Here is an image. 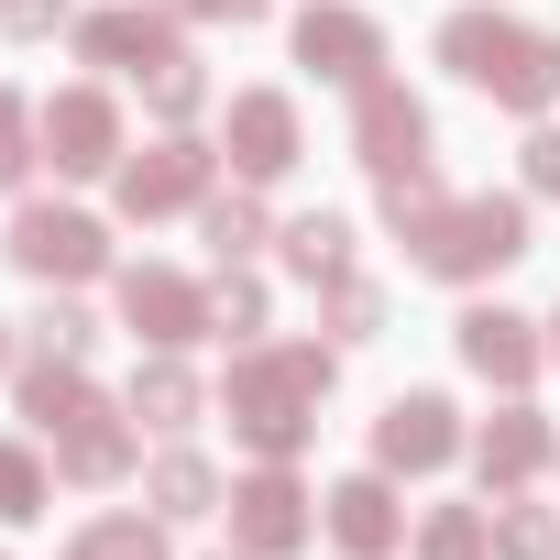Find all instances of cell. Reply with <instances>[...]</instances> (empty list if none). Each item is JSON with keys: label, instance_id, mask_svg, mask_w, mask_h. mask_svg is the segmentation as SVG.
I'll return each instance as SVG.
<instances>
[{"label": "cell", "instance_id": "1", "mask_svg": "<svg viewBox=\"0 0 560 560\" xmlns=\"http://www.w3.org/2000/svg\"><path fill=\"white\" fill-rule=\"evenodd\" d=\"M374 209L396 220L407 264L440 275V287H483V275H505V264L527 253V198H494V187H483V198H451L440 165H429V176H385Z\"/></svg>", "mask_w": 560, "mask_h": 560}, {"label": "cell", "instance_id": "2", "mask_svg": "<svg viewBox=\"0 0 560 560\" xmlns=\"http://www.w3.org/2000/svg\"><path fill=\"white\" fill-rule=\"evenodd\" d=\"M330 374H341V341H253V352H231V374H220L231 440L253 462H298L319 407H330Z\"/></svg>", "mask_w": 560, "mask_h": 560}, {"label": "cell", "instance_id": "3", "mask_svg": "<svg viewBox=\"0 0 560 560\" xmlns=\"http://www.w3.org/2000/svg\"><path fill=\"white\" fill-rule=\"evenodd\" d=\"M440 67L462 89H483L494 110H516V121H549V100H560V34L494 12V0H472V12L440 23Z\"/></svg>", "mask_w": 560, "mask_h": 560}, {"label": "cell", "instance_id": "4", "mask_svg": "<svg viewBox=\"0 0 560 560\" xmlns=\"http://www.w3.org/2000/svg\"><path fill=\"white\" fill-rule=\"evenodd\" d=\"M220 516H231V549H242V560H298V549L319 538V505H308V483H298L287 462H253V472L220 494Z\"/></svg>", "mask_w": 560, "mask_h": 560}, {"label": "cell", "instance_id": "5", "mask_svg": "<svg viewBox=\"0 0 560 560\" xmlns=\"http://www.w3.org/2000/svg\"><path fill=\"white\" fill-rule=\"evenodd\" d=\"M12 253L34 287H89V275H110V231L89 220V209H56V198H34V209H12Z\"/></svg>", "mask_w": 560, "mask_h": 560}, {"label": "cell", "instance_id": "6", "mask_svg": "<svg viewBox=\"0 0 560 560\" xmlns=\"http://www.w3.org/2000/svg\"><path fill=\"white\" fill-rule=\"evenodd\" d=\"M209 176H220V154H209L198 132H165V143H143V154H121V165H110L121 220H176V209H198V198H209Z\"/></svg>", "mask_w": 560, "mask_h": 560}, {"label": "cell", "instance_id": "7", "mask_svg": "<svg viewBox=\"0 0 560 560\" xmlns=\"http://www.w3.org/2000/svg\"><path fill=\"white\" fill-rule=\"evenodd\" d=\"M67 45H78V67H110V78H154L165 56H187L165 0H110V12H78Z\"/></svg>", "mask_w": 560, "mask_h": 560}, {"label": "cell", "instance_id": "8", "mask_svg": "<svg viewBox=\"0 0 560 560\" xmlns=\"http://www.w3.org/2000/svg\"><path fill=\"white\" fill-rule=\"evenodd\" d=\"M352 165L385 187V176H429V110L396 89V78H374V89H352Z\"/></svg>", "mask_w": 560, "mask_h": 560}, {"label": "cell", "instance_id": "9", "mask_svg": "<svg viewBox=\"0 0 560 560\" xmlns=\"http://www.w3.org/2000/svg\"><path fill=\"white\" fill-rule=\"evenodd\" d=\"M472 440H462V407L440 396V385H407V396H385V418H374V472H440V462H462Z\"/></svg>", "mask_w": 560, "mask_h": 560}, {"label": "cell", "instance_id": "10", "mask_svg": "<svg viewBox=\"0 0 560 560\" xmlns=\"http://www.w3.org/2000/svg\"><path fill=\"white\" fill-rule=\"evenodd\" d=\"M121 330L143 352H187V341H209V287L176 264H132L121 275Z\"/></svg>", "mask_w": 560, "mask_h": 560}, {"label": "cell", "instance_id": "11", "mask_svg": "<svg viewBox=\"0 0 560 560\" xmlns=\"http://www.w3.org/2000/svg\"><path fill=\"white\" fill-rule=\"evenodd\" d=\"M298 67L330 78V89H374L385 78V23L352 12V0H308L298 12Z\"/></svg>", "mask_w": 560, "mask_h": 560}, {"label": "cell", "instance_id": "12", "mask_svg": "<svg viewBox=\"0 0 560 560\" xmlns=\"http://www.w3.org/2000/svg\"><path fill=\"white\" fill-rule=\"evenodd\" d=\"M34 132H45V165H56V176H110V165H121V110H110V89H56V100H34Z\"/></svg>", "mask_w": 560, "mask_h": 560}, {"label": "cell", "instance_id": "13", "mask_svg": "<svg viewBox=\"0 0 560 560\" xmlns=\"http://www.w3.org/2000/svg\"><path fill=\"white\" fill-rule=\"evenodd\" d=\"M319 527H330L341 560H396V549H407V494H396V472H341V483L319 494Z\"/></svg>", "mask_w": 560, "mask_h": 560}, {"label": "cell", "instance_id": "14", "mask_svg": "<svg viewBox=\"0 0 560 560\" xmlns=\"http://www.w3.org/2000/svg\"><path fill=\"white\" fill-rule=\"evenodd\" d=\"M220 154H231V176L242 187H275L308 143H298V100L287 89H242L231 110H220Z\"/></svg>", "mask_w": 560, "mask_h": 560}, {"label": "cell", "instance_id": "15", "mask_svg": "<svg viewBox=\"0 0 560 560\" xmlns=\"http://www.w3.org/2000/svg\"><path fill=\"white\" fill-rule=\"evenodd\" d=\"M549 462H560V440H549V418H538L527 396H505V407L472 429V472H483V494H527Z\"/></svg>", "mask_w": 560, "mask_h": 560}, {"label": "cell", "instance_id": "16", "mask_svg": "<svg viewBox=\"0 0 560 560\" xmlns=\"http://www.w3.org/2000/svg\"><path fill=\"white\" fill-rule=\"evenodd\" d=\"M451 341H462V363H472L483 385H505V396H527V374L549 363L538 319H516V308H462V319H451Z\"/></svg>", "mask_w": 560, "mask_h": 560}, {"label": "cell", "instance_id": "17", "mask_svg": "<svg viewBox=\"0 0 560 560\" xmlns=\"http://www.w3.org/2000/svg\"><path fill=\"white\" fill-rule=\"evenodd\" d=\"M12 396H23V418H34V440H78L89 418H110V396L89 385V363H56V352H34V363L12 374Z\"/></svg>", "mask_w": 560, "mask_h": 560}, {"label": "cell", "instance_id": "18", "mask_svg": "<svg viewBox=\"0 0 560 560\" xmlns=\"http://www.w3.org/2000/svg\"><path fill=\"white\" fill-rule=\"evenodd\" d=\"M220 494H231V483H220V472H209V451H187V440H176V451H154V472H143V505H154L165 527L220 516Z\"/></svg>", "mask_w": 560, "mask_h": 560}, {"label": "cell", "instance_id": "19", "mask_svg": "<svg viewBox=\"0 0 560 560\" xmlns=\"http://www.w3.org/2000/svg\"><path fill=\"white\" fill-rule=\"evenodd\" d=\"M198 407H209V385H198L176 352H143V363H132V418H143V429L176 440V429H198Z\"/></svg>", "mask_w": 560, "mask_h": 560}, {"label": "cell", "instance_id": "20", "mask_svg": "<svg viewBox=\"0 0 560 560\" xmlns=\"http://www.w3.org/2000/svg\"><path fill=\"white\" fill-rule=\"evenodd\" d=\"M275 242H287V275H298V287H341V275H352V220H341V209H298Z\"/></svg>", "mask_w": 560, "mask_h": 560}, {"label": "cell", "instance_id": "21", "mask_svg": "<svg viewBox=\"0 0 560 560\" xmlns=\"http://www.w3.org/2000/svg\"><path fill=\"white\" fill-rule=\"evenodd\" d=\"M198 242H209V264H253V253L275 242V220H264L253 187H209V198H198Z\"/></svg>", "mask_w": 560, "mask_h": 560}, {"label": "cell", "instance_id": "22", "mask_svg": "<svg viewBox=\"0 0 560 560\" xmlns=\"http://www.w3.org/2000/svg\"><path fill=\"white\" fill-rule=\"evenodd\" d=\"M56 483H78V494L132 483V429H121V418H89L78 440H56Z\"/></svg>", "mask_w": 560, "mask_h": 560}, {"label": "cell", "instance_id": "23", "mask_svg": "<svg viewBox=\"0 0 560 560\" xmlns=\"http://www.w3.org/2000/svg\"><path fill=\"white\" fill-rule=\"evenodd\" d=\"M34 516H56V462L34 440H0V527H34Z\"/></svg>", "mask_w": 560, "mask_h": 560}, {"label": "cell", "instance_id": "24", "mask_svg": "<svg viewBox=\"0 0 560 560\" xmlns=\"http://www.w3.org/2000/svg\"><path fill=\"white\" fill-rule=\"evenodd\" d=\"M67 560H165V516H154V505H132V516H89V527L67 538Z\"/></svg>", "mask_w": 560, "mask_h": 560}, {"label": "cell", "instance_id": "25", "mask_svg": "<svg viewBox=\"0 0 560 560\" xmlns=\"http://www.w3.org/2000/svg\"><path fill=\"white\" fill-rule=\"evenodd\" d=\"M319 330L352 352V341H385V287L374 275H341V287H319Z\"/></svg>", "mask_w": 560, "mask_h": 560}, {"label": "cell", "instance_id": "26", "mask_svg": "<svg viewBox=\"0 0 560 560\" xmlns=\"http://www.w3.org/2000/svg\"><path fill=\"white\" fill-rule=\"evenodd\" d=\"M418 560H494V516L483 505H429L418 516Z\"/></svg>", "mask_w": 560, "mask_h": 560}, {"label": "cell", "instance_id": "27", "mask_svg": "<svg viewBox=\"0 0 560 560\" xmlns=\"http://www.w3.org/2000/svg\"><path fill=\"white\" fill-rule=\"evenodd\" d=\"M209 341H231V352L264 341V287H253L242 264H220V287H209Z\"/></svg>", "mask_w": 560, "mask_h": 560}, {"label": "cell", "instance_id": "28", "mask_svg": "<svg viewBox=\"0 0 560 560\" xmlns=\"http://www.w3.org/2000/svg\"><path fill=\"white\" fill-rule=\"evenodd\" d=\"M143 110H154L165 132H187V121L209 110V67H198V56H165V67L143 78Z\"/></svg>", "mask_w": 560, "mask_h": 560}, {"label": "cell", "instance_id": "29", "mask_svg": "<svg viewBox=\"0 0 560 560\" xmlns=\"http://www.w3.org/2000/svg\"><path fill=\"white\" fill-rule=\"evenodd\" d=\"M23 341H34V352H56V363H89V341H100V319H89V308H78L67 287H45V308L23 319Z\"/></svg>", "mask_w": 560, "mask_h": 560}, {"label": "cell", "instance_id": "30", "mask_svg": "<svg viewBox=\"0 0 560 560\" xmlns=\"http://www.w3.org/2000/svg\"><path fill=\"white\" fill-rule=\"evenodd\" d=\"M494 560H560V516L527 494H494Z\"/></svg>", "mask_w": 560, "mask_h": 560}, {"label": "cell", "instance_id": "31", "mask_svg": "<svg viewBox=\"0 0 560 560\" xmlns=\"http://www.w3.org/2000/svg\"><path fill=\"white\" fill-rule=\"evenodd\" d=\"M45 165V132H34V100H12V89H0V198H12L23 176Z\"/></svg>", "mask_w": 560, "mask_h": 560}, {"label": "cell", "instance_id": "32", "mask_svg": "<svg viewBox=\"0 0 560 560\" xmlns=\"http://www.w3.org/2000/svg\"><path fill=\"white\" fill-rule=\"evenodd\" d=\"M78 12H67V0H0V34H12V45H45V34H67Z\"/></svg>", "mask_w": 560, "mask_h": 560}, {"label": "cell", "instance_id": "33", "mask_svg": "<svg viewBox=\"0 0 560 560\" xmlns=\"http://www.w3.org/2000/svg\"><path fill=\"white\" fill-rule=\"evenodd\" d=\"M165 12H176V23H231V34H242V23L275 12V0H165Z\"/></svg>", "mask_w": 560, "mask_h": 560}, {"label": "cell", "instance_id": "34", "mask_svg": "<svg viewBox=\"0 0 560 560\" xmlns=\"http://www.w3.org/2000/svg\"><path fill=\"white\" fill-rule=\"evenodd\" d=\"M527 198H560V132L549 121L527 132Z\"/></svg>", "mask_w": 560, "mask_h": 560}, {"label": "cell", "instance_id": "35", "mask_svg": "<svg viewBox=\"0 0 560 560\" xmlns=\"http://www.w3.org/2000/svg\"><path fill=\"white\" fill-rule=\"evenodd\" d=\"M23 363H34V341H23V319H0V385H12Z\"/></svg>", "mask_w": 560, "mask_h": 560}, {"label": "cell", "instance_id": "36", "mask_svg": "<svg viewBox=\"0 0 560 560\" xmlns=\"http://www.w3.org/2000/svg\"><path fill=\"white\" fill-rule=\"evenodd\" d=\"M549 363H560V308H549Z\"/></svg>", "mask_w": 560, "mask_h": 560}, {"label": "cell", "instance_id": "37", "mask_svg": "<svg viewBox=\"0 0 560 560\" xmlns=\"http://www.w3.org/2000/svg\"><path fill=\"white\" fill-rule=\"evenodd\" d=\"M0 560H12V549H0Z\"/></svg>", "mask_w": 560, "mask_h": 560}, {"label": "cell", "instance_id": "38", "mask_svg": "<svg viewBox=\"0 0 560 560\" xmlns=\"http://www.w3.org/2000/svg\"><path fill=\"white\" fill-rule=\"evenodd\" d=\"M231 560H242V549H231Z\"/></svg>", "mask_w": 560, "mask_h": 560}]
</instances>
